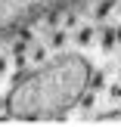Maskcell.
<instances>
[{
    "label": "cell",
    "mask_w": 121,
    "mask_h": 127,
    "mask_svg": "<svg viewBox=\"0 0 121 127\" xmlns=\"http://www.w3.org/2000/svg\"><path fill=\"white\" fill-rule=\"evenodd\" d=\"M22 3H25V0H0V16H3V12H12V9H19Z\"/></svg>",
    "instance_id": "cell-1"
}]
</instances>
